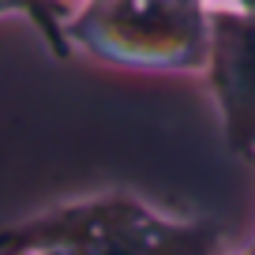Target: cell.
Returning <instances> with one entry per match:
<instances>
[{
    "label": "cell",
    "instance_id": "6da1fadb",
    "mask_svg": "<svg viewBox=\"0 0 255 255\" xmlns=\"http://www.w3.org/2000/svg\"><path fill=\"white\" fill-rule=\"evenodd\" d=\"M45 244L72 255H222V229L210 218H169L128 191H102L0 229L4 255Z\"/></svg>",
    "mask_w": 255,
    "mask_h": 255
},
{
    "label": "cell",
    "instance_id": "7a4b0ae2",
    "mask_svg": "<svg viewBox=\"0 0 255 255\" xmlns=\"http://www.w3.org/2000/svg\"><path fill=\"white\" fill-rule=\"evenodd\" d=\"M207 0H87L68 23L72 45L135 72H207Z\"/></svg>",
    "mask_w": 255,
    "mask_h": 255
},
{
    "label": "cell",
    "instance_id": "3957f363",
    "mask_svg": "<svg viewBox=\"0 0 255 255\" xmlns=\"http://www.w3.org/2000/svg\"><path fill=\"white\" fill-rule=\"evenodd\" d=\"M207 79L222 113L225 146L255 161V11L214 4L210 8V64Z\"/></svg>",
    "mask_w": 255,
    "mask_h": 255
},
{
    "label": "cell",
    "instance_id": "277c9868",
    "mask_svg": "<svg viewBox=\"0 0 255 255\" xmlns=\"http://www.w3.org/2000/svg\"><path fill=\"white\" fill-rule=\"evenodd\" d=\"M0 15L26 19L56 60H68L75 53L72 38H68V23L72 19H68V8L60 0H0Z\"/></svg>",
    "mask_w": 255,
    "mask_h": 255
},
{
    "label": "cell",
    "instance_id": "5b68a950",
    "mask_svg": "<svg viewBox=\"0 0 255 255\" xmlns=\"http://www.w3.org/2000/svg\"><path fill=\"white\" fill-rule=\"evenodd\" d=\"M23 255H72L68 248H56V244H45V248H30V252H23Z\"/></svg>",
    "mask_w": 255,
    "mask_h": 255
},
{
    "label": "cell",
    "instance_id": "8992f818",
    "mask_svg": "<svg viewBox=\"0 0 255 255\" xmlns=\"http://www.w3.org/2000/svg\"><path fill=\"white\" fill-rule=\"evenodd\" d=\"M233 8H244V11H255V0H237Z\"/></svg>",
    "mask_w": 255,
    "mask_h": 255
},
{
    "label": "cell",
    "instance_id": "52a82bcc",
    "mask_svg": "<svg viewBox=\"0 0 255 255\" xmlns=\"http://www.w3.org/2000/svg\"><path fill=\"white\" fill-rule=\"evenodd\" d=\"M244 255H255V237H252V248H248V252Z\"/></svg>",
    "mask_w": 255,
    "mask_h": 255
},
{
    "label": "cell",
    "instance_id": "ba28073f",
    "mask_svg": "<svg viewBox=\"0 0 255 255\" xmlns=\"http://www.w3.org/2000/svg\"><path fill=\"white\" fill-rule=\"evenodd\" d=\"M207 4H210V0H207ZM229 4H237V0H229Z\"/></svg>",
    "mask_w": 255,
    "mask_h": 255
}]
</instances>
